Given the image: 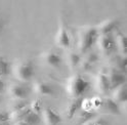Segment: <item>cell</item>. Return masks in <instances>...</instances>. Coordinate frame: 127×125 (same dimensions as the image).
I'll list each match as a JSON object with an SVG mask.
<instances>
[{
  "instance_id": "1",
  "label": "cell",
  "mask_w": 127,
  "mask_h": 125,
  "mask_svg": "<svg viewBox=\"0 0 127 125\" xmlns=\"http://www.w3.org/2000/svg\"><path fill=\"white\" fill-rule=\"evenodd\" d=\"M91 83L80 74H75L72 77H70L67 84L66 89L68 94L72 98L83 97V95L89 90Z\"/></svg>"
},
{
  "instance_id": "2",
  "label": "cell",
  "mask_w": 127,
  "mask_h": 125,
  "mask_svg": "<svg viewBox=\"0 0 127 125\" xmlns=\"http://www.w3.org/2000/svg\"><path fill=\"white\" fill-rule=\"evenodd\" d=\"M99 35L96 27H84L79 31V50L81 53H87L97 42Z\"/></svg>"
},
{
  "instance_id": "3",
  "label": "cell",
  "mask_w": 127,
  "mask_h": 125,
  "mask_svg": "<svg viewBox=\"0 0 127 125\" xmlns=\"http://www.w3.org/2000/svg\"><path fill=\"white\" fill-rule=\"evenodd\" d=\"M13 73L20 81H23V82L30 81L35 74V69H34L33 62L30 61L19 62V64L14 66Z\"/></svg>"
},
{
  "instance_id": "4",
  "label": "cell",
  "mask_w": 127,
  "mask_h": 125,
  "mask_svg": "<svg viewBox=\"0 0 127 125\" xmlns=\"http://www.w3.org/2000/svg\"><path fill=\"white\" fill-rule=\"evenodd\" d=\"M55 43L61 48H65V49L69 48L71 46V36L69 34L68 27L64 21L60 23L59 31H58L57 37H55Z\"/></svg>"
},
{
  "instance_id": "5",
  "label": "cell",
  "mask_w": 127,
  "mask_h": 125,
  "mask_svg": "<svg viewBox=\"0 0 127 125\" xmlns=\"http://www.w3.org/2000/svg\"><path fill=\"white\" fill-rule=\"evenodd\" d=\"M110 82V87L111 90H114L115 88L121 86L123 84H126V74L118 71L115 68H111L109 73L107 74Z\"/></svg>"
},
{
  "instance_id": "6",
  "label": "cell",
  "mask_w": 127,
  "mask_h": 125,
  "mask_svg": "<svg viewBox=\"0 0 127 125\" xmlns=\"http://www.w3.org/2000/svg\"><path fill=\"white\" fill-rule=\"evenodd\" d=\"M97 42L99 45V49L105 54H111L116 50V42L112 34L99 36L97 39Z\"/></svg>"
},
{
  "instance_id": "7",
  "label": "cell",
  "mask_w": 127,
  "mask_h": 125,
  "mask_svg": "<svg viewBox=\"0 0 127 125\" xmlns=\"http://www.w3.org/2000/svg\"><path fill=\"white\" fill-rule=\"evenodd\" d=\"M43 119L46 125H59L63 122L61 114H59L54 109L50 107H46L43 109Z\"/></svg>"
},
{
  "instance_id": "8",
  "label": "cell",
  "mask_w": 127,
  "mask_h": 125,
  "mask_svg": "<svg viewBox=\"0 0 127 125\" xmlns=\"http://www.w3.org/2000/svg\"><path fill=\"white\" fill-rule=\"evenodd\" d=\"M119 23L116 20H105L104 22H101L100 24L96 27L97 33L99 36H104V35H111L114 31L118 30Z\"/></svg>"
},
{
  "instance_id": "9",
  "label": "cell",
  "mask_w": 127,
  "mask_h": 125,
  "mask_svg": "<svg viewBox=\"0 0 127 125\" xmlns=\"http://www.w3.org/2000/svg\"><path fill=\"white\" fill-rule=\"evenodd\" d=\"M43 60L45 62V64L48 65L51 68H60L63 62V59L61 57V54L52 50L44 52Z\"/></svg>"
},
{
  "instance_id": "10",
  "label": "cell",
  "mask_w": 127,
  "mask_h": 125,
  "mask_svg": "<svg viewBox=\"0 0 127 125\" xmlns=\"http://www.w3.org/2000/svg\"><path fill=\"white\" fill-rule=\"evenodd\" d=\"M34 91L40 95L44 96H52L54 95V89L50 84H48L45 81H37L34 84Z\"/></svg>"
},
{
  "instance_id": "11",
  "label": "cell",
  "mask_w": 127,
  "mask_h": 125,
  "mask_svg": "<svg viewBox=\"0 0 127 125\" xmlns=\"http://www.w3.org/2000/svg\"><path fill=\"white\" fill-rule=\"evenodd\" d=\"M96 89L101 94H108L111 91L109 78L106 73H99L96 77Z\"/></svg>"
},
{
  "instance_id": "12",
  "label": "cell",
  "mask_w": 127,
  "mask_h": 125,
  "mask_svg": "<svg viewBox=\"0 0 127 125\" xmlns=\"http://www.w3.org/2000/svg\"><path fill=\"white\" fill-rule=\"evenodd\" d=\"M84 97H78V98H73L72 101L70 103L68 106L67 110H66V117L69 120H72L75 115L79 113V111L81 110V106H82V101Z\"/></svg>"
},
{
  "instance_id": "13",
  "label": "cell",
  "mask_w": 127,
  "mask_h": 125,
  "mask_svg": "<svg viewBox=\"0 0 127 125\" xmlns=\"http://www.w3.org/2000/svg\"><path fill=\"white\" fill-rule=\"evenodd\" d=\"M10 96L13 99H27L28 97V89L20 84H13L9 88Z\"/></svg>"
},
{
  "instance_id": "14",
  "label": "cell",
  "mask_w": 127,
  "mask_h": 125,
  "mask_svg": "<svg viewBox=\"0 0 127 125\" xmlns=\"http://www.w3.org/2000/svg\"><path fill=\"white\" fill-rule=\"evenodd\" d=\"M117 104H124L127 100V86L123 84L113 90V97Z\"/></svg>"
},
{
  "instance_id": "15",
  "label": "cell",
  "mask_w": 127,
  "mask_h": 125,
  "mask_svg": "<svg viewBox=\"0 0 127 125\" xmlns=\"http://www.w3.org/2000/svg\"><path fill=\"white\" fill-rule=\"evenodd\" d=\"M116 47L119 48L120 50V54L125 56L127 54V38L124 33H122L121 31L117 30V36H116Z\"/></svg>"
},
{
  "instance_id": "16",
  "label": "cell",
  "mask_w": 127,
  "mask_h": 125,
  "mask_svg": "<svg viewBox=\"0 0 127 125\" xmlns=\"http://www.w3.org/2000/svg\"><path fill=\"white\" fill-rule=\"evenodd\" d=\"M102 105H105L106 110H107L109 113H111V114H113V115H120V114H121L119 104H117L112 97H107V98H105Z\"/></svg>"
},
{
  "instance_id": "17",
  "label": "cell",
  "mask_w": 127,
  "mask_h": 125,
  "mask_svg": "<svg viewBox=\"0 0 127 125\" xmlns=\"http://www.w3.org/2000/svg\"><path fill=\"white\" fill-rule=\"evenodd\" d=\"M116 70L126 74L127 70V58L122 54H117L114 58V67Z\"/></svg>"
},
{
  "instance_id": "18",
  "label": "cell",
  "mask_w": 127,
  "mask_h": 125,
  "mask_svg": "<svg viewBox=\"0 0 127 125\" xmlns=\"http://www.w3.org/2000/svg\"><path fill=\"white\" fill-rule=\"evenodd\" d=\"M96 112L94 111H84V110H80L79 111V124H84L86 122L89 121H93L96 118Z\"/></svg>"
},
{
  "instance_id": "19",
  "label": "cell",
  "mask_w": 127,
  "mask_h": 125,
  "mask_svg": "<svg viewBox=\"0 0 127 125\" xmlns=\"http://www.w3.org/2000/svg\"><path fill=\"white\" fill-rule=\"evenodd\" d=\"M81 61H82V59H81L80 53H77V52H74V51L69 53V56H68V65L72 70H74L77 67L80 66Z\"/></svg>"
},
{
  "instance_id": "20",
  "label": "cell",
  "mask_w": 127,
  "mask_h": 125,
  "mask_svg": "<svg viewBox=\"0 0 127 125\" xmlns=\"http://www.w3.org/2000/svg\"><path fill=\"white\" fill-rule=\"evenodd\" d=\"M30 112H31L30 107H27V108H25V109L19 110V111L10 112V121L18 122V121L24 120V119H25V117H26Z\"/></svg>"
},
{
  "instance_id": "21",
  "label": "cell",
  "mask_w": 127,
  "mask_h": 125,
  "mask_svg": "<svg viewBox=\"0 0 127 125\" xmlns=\"http://www.w3.org/2000/svg\"><path fill=\"white\" fill-rule=\"evenodd\" d=\"M11 71L10 62L7 61L4 57L0 56V77L8 75Z\"/></svg>"
},
{
  "instance_id": "22",
  "label": "cell",
  "mask_w": 127,
  "mask_h": 125,
  "mask_svg": "<svg viewBox=\"0 0 127 125\" xmlns=\"http://www.w3.org/2000/svg\"><path fill=\"white\" fill-rule=\"evenodd\" d=\"M26 123H28L29 125H38L39 123L41 122V116L38 115L36 113L33 112H30L24 119Z\"/></svg>"
},
{
  "instance_id": "23",
  "label": "cell",
  "mask_w": 127,
  "mask_h": 125,
  "mask_svg": "<svg viewBox=\"0 0 127 125\" xmlns=\"http://www.w3.org/2000/svg\"><path fill=\"white\" fill-rule=\"evenodd\" d=\"M27 107H29L27 99H14V101L12 103V106H11V112L22 110V109H25Z\"/></svg>"
},
{
  "instance_id": "24",
  "label": "cell",
  "mask_w": 127,
  "mask_h": 125,
  "mask_svg": "<svg viewBox=\"0 0 127 125\" xmlns=\"http://www.w3.org/2000/svg\"><path fill=\"white\" fill-rule=\"evenodd\" d=\"M29 107H30L31 112L40 115V113H41V111H42L40 99H35V100H33V101L31 103V105H29Z\"/></svg>"
},
{
  "instance_id": "25",
  "label": "cell",
  "mask_w": 127,
  "mask_h": 125,
  "mask_svg": "<svg viewBox=\"0 0 127 125\" xmlns=\"http://www.w3.org/2000/svg\"><path fill=\"white\" fill-rule=\"evenodd\" d=\"M84 60L93 66L95 62H97L99 61V56H98V53H96V52H88L86 54V57H85Z\"/></svg>"
},
{
  "instance_id": "26",
  "label": "cell",
  "mask_w": 127,
  "mask_h": 125,
  "mask_svg": "<svg viewBox=\"0 0 127 125\" xmlns=\"http://www.w3.org/2000/svg\"><path fill=\"white\" fill-rule=\"evenodd\" d=\"M102 103H104V99L99 96H95L93 98H91V104H92V109L93 110H97L102 106Z\"/></svg>"
},
{
  "instance_id": "27",
  "label": "cell",
  "mask_w": 127,
  "mask_h": 125,
  "mask_svg": "<svg viewBox=\"0 0 127 125\" xmlns=\"http://www.w3.org/2000/svg\"><path fill=\"white\" fill-rule=\"evenodd\" d=\"M81 110H84V111H93L91 99H89V98H83Z\"/></svg>"
},
{
  "instance_id": "28",
  "label": "cell",
  "mask_w": 127,
  "mask_h": 125,
  "mask_svg": "<svg viewBox=\"0 0 127 125\" xmlns=\"http://www.w3.org/2000/svg\"><path fill=\"white\" fill-rule=\"evenodd\" d=\"M10 121V112L8 111H0V123Z\"/></svg>"
},
{
  "instance_id": "29",
  "label": "cell",
  "mask_w": 127,
  "mask_h": 125,
  "mask_svg": "<svg viewBox=\"0 0 127 125\" xmlns=\"http://www.w3.org/2000/svg\"><path fill=\"white\" fill-rule=\"evenodd\" d=\"M80 66L82 67V69L84 70V71H89V70H91L93 68V66L91 64H89L88 62H86L85 60H82L81 62H80Z\"/></svg>"
},
{
  "instance_id": "30",
  "label": "cell",
  "mask_w": 127,
  "mask_h": 125,
  "mask_svg": "<svg viewBox=\"0 0 127 125\" xmlns=\"http://www.w3.org/2000/svg\"><path fill=\"white\" fill-rule=\"evenodd\" d=\"M94 125H110V122L105 118H95L93 120Z\"/></svg>"
},
{
  "instance_id": "31",
  "label": "cell",
  "mask_w": 127,
  "mask_h": 125,
  "mask_svg": "<svg viewBox=\"0 0 127 125\" xmlns=\"http://www.w3.org/2000/svg\"><path fill=\"white\" fill-rule=\"evenodd\" d=\"M4 86H5V84H4V81L1 79V77H0V92H1L3 89H4Z\"/></svg>"
},
{
  "instance_id": "32",
  "label": "cell",
  "mask_w": 127,
  "mask_h": 125,
  "mask_svg": "<svg viewBox=\"0 0 127 125\" xmlns=\"http://www.w3.org/2000/svg\"><path fill=\"white\" fill-rule=\"evenodd\" d=\"M13 125H29L28 123H26L24 120H21V121H18V122H14Z\"/></svg>"
},
{
  "instance_id": "33",
  "label": "cell",
  "mask_w": 127,
  "mask_h": 125,
  "mask_svg": "<svg viewBox=\"0 0 127 125\" xmlns=\"http://www.w3.org/2000/svg\"><path fill=\"white\" fill-rule=\"evenodd\" d=\"M82 125H94V122L93 121H89V122H86V123H84Z\"/></svg>"
},
{
  "instance_id": "34",
  "label": "cell",
  "mask_w": 127,
  "mask_h": 125,
  "mask_svg": "<svg viewBox=\"0 0 127 125\" xmlns=\"http://www.w3.org/2000/svg\"><path fill=\"white\" fill-rule=\"evenodd\" d=\"M0 125H11V124H10V121H8V122H4V123H0Z\"/></svg>"
},
{
  "instance_id": "35",
  "label": "cell",
  "mask_w": 127,
  "mask_h": 125,
  "mask_svg": "<svg viewBox=\"0 0 127 125\" xmlns=\"http://www.w3.org/2000/svg\"><path fill=\"white\" fill-rule=\"evenodd\" d=\"M2 28V22H1V19H0V30Z\"/></svg>"
},
{
  "instance_id": "36",
  "label": "cell",
  "mask_w": 127,
  "mask_h": 125,
  "mask_svg": "<svg viewBox=\"0 0 127 125\" xmlns=\"http://www.w3.org/2000/svg\"><path fill=\"white\" fill-rule=\"evenodd\" d=\"M0 100H1V95H0Z\"/></svg>"
}]
</instances>
